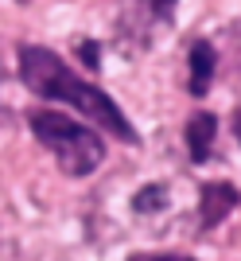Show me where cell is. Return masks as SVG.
Masks as SVG:
<instances>
[{
  "instance_id": "1",
  "label": "cell",
  "mask_w": 241,
  "mask_h": 261,
  "mask_svg": "<svg viewBox=\"0 0 241 261\" xmlns=\"http://www.w3.org/2000/svg\"><path fill=\"white\" fill-rule=\"evenodd\" d=\"M20 78H23V86L35 90L39 98L66 101V106H74L82 117L98 121L101 129H109L117 141L136 144V129H132L129 117L120 113V106L105 94V90L82 82V78H78L55 51L35 47V43H23V47H20Z\"/></svg>"
},
{
  "instance_id": "2",
  "label": "cell",
  "mask_w": 241,
  "mask_h": 261,
  "mask_svg": "<svg viewBox=\"0 0 241 261\" xmlns=\"http://www.w3.org/2000/svg\"><path fill=\"white\" fill-rule=\"evenodd\" d=\"M32 133L39 137L47 152H55L58 168L66 175H89L105 160V144L94 129L86 125H78V121L63 117V113H47V109H35L32 117H27Z\"/></svg>"
},
{
  "instance_id": "3",
  "label": "cell",
  "mask_w": 241,
  "mask_h": 261,
  "mask_svg": "<svg viewBox=\"0 0 241 261\" xmlns=\"http://www.w3.org/2000/svg\"><path fill=\"white\" fill-rule=\"evenodd\" d=\"M237 203H241V191L233 184H222V179L202 184V203H198V222H202V230H214Z\"/></svg>"
},
{
  "instance_id": "4",
  "label": "cell",
  "mask_w": 241,
  "mask_h": 261,
  "mask_svg": "<svg viewBox=\"0 0 241 261\" xmlns=\"http://www.w3.org/2000/svg\"><path fill=\"white\" fill-rule=\"evenodd\" d=\"M214 133H218V117L214 113H195V117L187 121V148H191V160L195 164H202L210 156Z\"/></svg>"
},
{
  "instance_id": "5",
  "label": "cell",
  "mask_w": 241,
  "mask_h": 261,
  "mask_svg": "<svg viewBox=\"0 0 241 261\" xmlns=\"http://www.w3.org/2000/svg\"><path fill=\"white\" fill-rule=\"evenodd\" d=\"M210 82H214V47H210L206 39H198V43L191 47V94L202 98L210 90Z\"/></svg>"
},
{
  "instance_id": "6",
  "label": "cell",
  "mask_w": 241,
  "mask_h": 261,
  "mask_svg": "<svg viewBox=\"0 0 241 261\" xmlns=\"http://www.w3.org/2000/svg\"><path fill=\"white\" fill-rule=\"evenodd\" d=\"M167 207V187L164 184H148L144 191L132 195V211L136 215H152V211H164Z\"/></svg>"
},
{
  "instance_id": "7",
  "label": "cell",
  "mask_w": 241,
  "mask_h": 261,
  "mask_svg": "<svg viewBox=\"0 0 241 261\" xmlns=\"http://www.w3.org/2000/svg\"><path fill=\"white\" fill-rule=\"evenodd\" d=\"M129 261H195V257H183V253H132Z\"/></svg>"
},
{
  "instance_id": "8",
  "label": "cell",
  "mask_w": 241,
  "mask_h": 261,
  "mask_svg": "<svg viewBox=\"0 0 241 261\" xmlns=\"http://www.w3.org/2000/svg\"><path fill=\"white\" fill-rule=\"evenodd\" d=\"M144 4H148L160 20H167V16H171V8H175V0H144Z\"/></svg>"
},
{
  "instance_id": "9",
  "label": "cell",
  "mask_w": 241,
  "mask_h": 261,
  "mask_svg": "<svg viewBox=\"0 0 241 261\" xmlns=\"http://www.w3.org/2000/svg\"><path fill=\"white\" fill-rule=\"evenodd\" d=\"M82 59H86L89 70H98V66H101V59H98V43H82Z\"/></svg>"
},
{
  "instance_id": "10",
  "label": "cell",
  "mask_w": 241,
  "mask_h": 261,
  "mask_svg": "<svg viewBox=\"0 0 241 261\" xmlns=\"http://www.w3.org/2000/svg\"><path fill=\"white\" fill-rule=\"evenodd\" d=\"M233 133H237V141H241V109L233 113Z\"/></svg>"
}]
</instances>
